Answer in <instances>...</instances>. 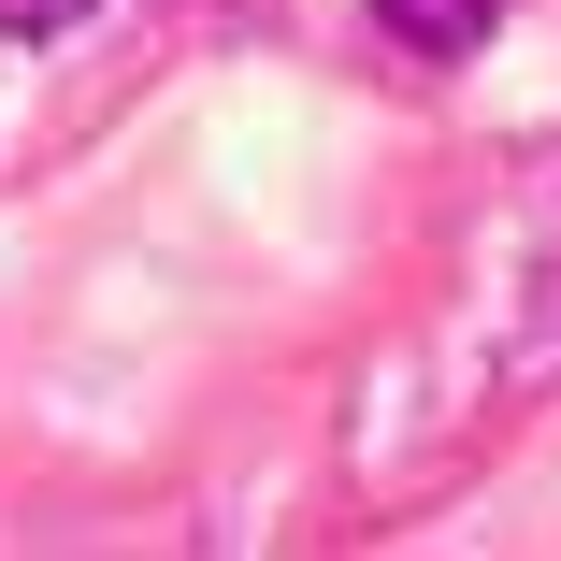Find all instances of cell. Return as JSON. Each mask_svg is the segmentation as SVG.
Segmentation results:
<instances>
[{
	"mask_svg": "<svg viewBox=\"0 0 561 561\" xmlns=\"http://www.w3.org/2000/svg\"><path fill=\"white\" fill-rule=\"evenodd\" d=\"M72 15H101V0H0V44H58Z\"/></svg>",
	"mask_w": 561,
	"mask_h": 561,
	"instance_id": "cell-3",
	"label": "cell"
},
{
	"mask_svg": "<svg viewBox=\"0 0 561 561\" xmlns=\"http://www.w3.org/2000/svg\"><path fill=\"white\" fill-rule=\"evenodd\" d=\"M561 389V159L518 173V331H504V403Z\"/></svg>",
	"mask_w": 561,
	"mask_h": 561,
	"instance_id": "cell-1",
	"label": "cell"
},
{
	"mask_svg": "<svg viewBox=\"0 0 561 561\" xmlns=\"http://www.w3.org/2000/svg\"><path fill=\"white\" fill-rule=\"evenodd\" d=\"M375 30H389V58H476L490 30H504V0H375Z\"/></svg>",
	"mask_w": 561,
	"mask_h": 561,
	"instance_id": "cell-2",
	"label": "cell"
}]
</instances>
